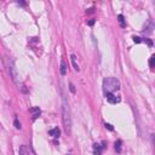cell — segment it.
<instances>
[{
	"label": "cell",
	"mask_w": 155,
	"mask_h": 155,
	"mask_svg": "<svg viewBox=\"0 0 155 155\" xmlns=\"http://www.w3.org/2000/svg\"><path fill=\"white\" fill-rule=\"evenodd\" d=\"M69 88H70V91H72L73 93H75V87H74V85H73L72 83L69 84Z\"/></svg>",
	"instance_id": "e0dca14e"
},
{
	"label": "cell",
	"mask_w": 155,
	"mask_h": 155,
	"mask_svg": "<svg viewBox=\"0 0 155 155\" xmlns=\"http://www.w3.org/2000/svg\"><path fill=\"white\" fill-rule=\"evenodd\" d=\"M95 22H96V19L92 18V19L88 21V23H87V24H88V26H93V24H95Z\"/></svg>",
	"instance_id": "ac0fdd59"
},
{
	"label": "cell",
	"mask_w": 155,
	"mask_h": 155,
	"mask_svg": "<svg viewBox=\"0 0 155 155\" xmlns=\"http://www.w3.org/2000/svg\"><path fill=\"white\" fill-rule=\"evenodd\" d=\"M145 41H147V44H148L149 46H153V41H152V40H149V39H145Z\"/></svg>",
	"instance_id": "d6986e66"
},
{
	"label": "cell",
	"mask_w": 155,
	"mask_h": 155,
	"mask_svg": "<svg viewBox=\"0 0 155 155\" xmlns=\"http://www.w3.org/2000/svg\"><path fill=\"white\" fill-rule=\"evenodd\" d=\"M106 148H107L106 141H102L101 143H95L93 144V153H95V155H101Z\"/></svg>",
	"instance_id": "3957f363"
},
{
	"label": "cell",
	"mask_w": 155,
	"mask_h": 155,
	"mask_svg": "<svg viewBox=\"0 0 155 155\" xmlns=\"http://www.w3.org/2000/svg\"><path fill=\"white\" fill-rule=\"evenodd\" d=\"M121 144H122V142L120 141V139H117V141L115 142V150L117 152V153H121Z\"/></svg>",
	"instance_id": "7c38bea8"
},
{
	"label": "cell",
	"mask_w": 155,
	"mask_h": 155,
	"mask_svg": "<svg viewBox=\"0 0 155 155\" xmlns=\"http://www.w3.org/2000/svg\"><path fill=\"white\" fill-rule=\"evenodd\" d=\"M117 90H120V81L116 78H106L103 80V91L106 95L113 93Z\"/></svg>",
	"instance_id": "7a4b0ae2"
},
{
	"label": "cell",
	"mask_w": 155,
	"mask_h": 155,
	"mask_svg": "<svg viewBox=\"0 0 155 155\" xmlns=\"http://www.w3.org/2000/svg\"><path fill=\"white\" fill-rule=\"evenodd\" d=\"M13 125H15V127H16L17 130H21V122L18 121V117H16V119H15V121H13Z\"/></svg>",
	"instance_id": "4fadbf2b"
},
{
	"label": "cell",
	"mask_w": 155,
	"mask_h": 155,
	"mask_svg": "<svg viewBox=\"0 0 155 155\" xmlns=\"http://www.w3.org/2000/svg\"><path fill=\"white\" fill-rule=\"evenodd\" d=\"M106 98L109 103H112V104H116V103L120 102V97H116L114 93H107L106 95Z\"/></svg>",
	"instance_id": "5b68a950"
},
{
	"label": "cell",
	"mask_w": 155,
	"mask_h": 155,
	"mask_svg": "<svg viewBox=\"0 0 155 155\" xmlns=\"http://www.w3.org/2000/svg\"><path fill=\"white\" fill-rule=\"evenodd\" d=\"M70 61H72V64H73V68H74V70L79 72L80 68H79V65L76 63V56L75 55H70Z\"/></svg>",
	"instance_id": "9c48e42d"
},
{
	"label": "cell",
	"mask_w": 155,
	"mask_h": 155,
	"mask_svg": "<svg viewBox=\"0 0 155 155\" xmlns=\"http://www.w3.org/2000/svg\"><path fill=\"white\" fill-rule=\"evenodd\" d=\"M104 126H106V129H108V130H110V131H114V127H113L110 124H106Z\"/></svg>",
	"instance_id": "2e32d148"
},
{
	"label": "cell",
	"mask_w": 155,
	"mask_h": 155,
	"mask_svg": "<svg viewBox=\"0 0 155 155\" xmlns=\"http://www.w3.org/2000/svg\"><path fill=\"white\" fill-rule=\"evenodd\" d=\"M133 41L136 44H139V42H142V39L139 38V36H133Z\"/></svg>",
	"instance_id": "9a60e30c"
},
{
	"label": "cell",
	"mask_w": 155,
	"mask_h": 155,
	"mask_svg": "<svg viewBox=\"0 0 155 155\" xmlns=\"http://www.w3.org/2000/svg\"><path fill=\"white\" fill-rule=\"evenodd\" d=\"M154 60H155V57L152 56V57H150V60H149V65H150V68L154 67Z\"/></svg>",
	"instance_id": "5bb4252c"
},
{
	"label": "cell",
	"mask_w": 155,
	"mask_h": 155,
	"mask_svg": "<svg viewBox=\"0 0 155 155\" xmlns=\"http://www.w3.org/2000/svg\"><path fill=\"white\" fill-rule=\"evenodd\" d=\"M49 135L52 136L54 138H58V137L61 136V130L58 129V127H55V129H52V130L49 131Z\"/></svg>",
	"instance_id": "ba28073f"
},
{
	"label": "cell",
	"mask_w": 155,
	"mask_h": 155,
	"mask_svg": "<svg viewBox=\"0 0 155 155\" xmlns=\"http://www.w3.org/2000/svg\"><path fill=\"white\" fill-rule=\"evenodd\" d=\"M29 112L32 114V120H36L41 114V110L39 109V107H33V108H31Z\"/></svg>",
	"instance_id": "8992f818"
},
{
	"label": "cell",
	"mask_w": 155,
	"mask_h": 155,
	"mask_svg": "<svg viewBox=\"0 0 155 155\" xmlns=\"http://www.w3.org/2000/svg\"><path fill=\"white\" fill-rule=\"evenodd\" d=\"M60 70H61V74H62V75H65V74H67V65H65V62H64L63 60H61Z\"/></svg>",
	"instance_id": "30bf717a"
},
{
	"label": "cell",
	"mask_w": 155,
	"mask_h": 155,
	"mask_svg": "<svg viewBox=\"0 0 155 155\" xmlns=\"http://www.w3.org/2000/svg\"><path fill=\"white\" fill-rule=\"evenodd\" d=\"M68 155H72V154H68Z\"/></svg>",
	"instance_id": "ffe728a7"
},
{
	"label": "cell",
	"mask_w": 155,
	"mask_h": 155,
	"mask_svg": "<svg viewBox=\"0 0 155 155\" xmlns=\"http://www.w3.org/2000/svg\"><path fill=\"white\" fill-rule=\"evenodd\" d=\"M18 154L19 155H31V149H29L27 145H21L18 149Z\"/></svg>",
	"instance_id": "52a82bcc"
},
{
	"label": "cell",
	"mask_w": 155,
	"mask_h": 155,
	"mask_svg": "<svg viewBox=\"0 0 155 155\" xmlns=\"http://www.w3.org/2000/svg\"><path fill=\"white\" fill-rule=\"evenodd\" d=\"M62 114H63L64 129L68 133H70V131H72V116H70L69 104H68L67 99H65V97H63V99H62Z\"/></svg>",
	"instance_id": "6da1fadb"
},
{
	"label": "cell",
	"mask_w": 155,
	"mask_h": 155,
	"mask_svg": "<svg viewBox=\"0 0 155 155\" xmlns=\"http://www.w3.org/2000/svg\"><path fill=\"white\" fill-rule=\"evenodd\" d=\"M9 72H10V74H11L13 81H15L16 84H18V81H17V79H18L17 70H16V67H15V63H13L11 60H10V63H9Z\"/></svg>",
	"instance_id": "277c9868"
},
{
	"label": "cell",
	"mask_w": 155,
	"mask_h": 155,
	"mask_svg": "<svg viewBox=\"0 0 155 155\" xmlns=\"http://www.w3.org/2000/svg\"><path fill=\"white\" fill-rule=\"evenodd\" d=\"M117 22H119L122 28H126V22H125V17L122 15H119V16H117Z\"/></svg>",
	"instance_id": "8fae6325"
}]
</instances>
